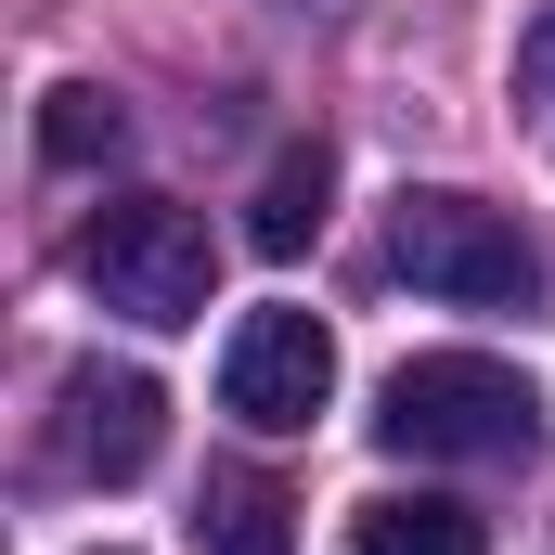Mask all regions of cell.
I'll list each match as a JSON object with an SVG mask.
<instances>
[{
	"label": "cell",
	"instance_id": "6",
	"mask_svg": "<svg viewBox=\"0 0 555 555\" xmlns=\"http://www.w3.org/2000/svg\"><path fill=\"white\" fill-rule=\"evenodd\" d=\"M478 504H452V491H388V504H362L349 517V555H478Z\"/></svg>",
	"mask_w": 555,
	"mask_h": 555
},
{
	"label": "cell",
	"instance_id": "5",
	"mask_svg": "<svg viewBox=\"0 0 555 555\" xmlns=\"http://www.w3.org/2000/svg\"><path fill=\"white\" fill-rule=\"evenodd\" d=\"M155 439H168V388L155 375H130V362H78L65 375V465L91 491H130L155 465Z\"/></svg>",
	"mask_w": 555,
	"mask_h": 555
},
{
	"label": "cell",
	"instance_id": "1",
	"mask_svg": "<svg viewBox=\"0 0 555 555\" xmlns=\"http://www.w3.org/2000/svg\"><path fill=\"white\" fill-rule=\"evenodd\" d=\"M375 439L414 452V465H517V452L543 439V401H530V375L491 362V349H426V362L388 375Z\"/></svg>",
	"mask_w": 555,
	"mask_h": 555
},
{
	"label": "cell",
	"instance_id": "7",
	"mask_svg": "<svg viewBox=\"0 0 555 555\" xmlns=\"http://www.w3.org/2000/svg\"><path fill=\"white\" fill-rule=\"evenodd\" d=\"M284 517H297V504H284L259 465H220L207 504H194V543H207V555H284V543H297Z\"/></svg>",
	"mask_w": 555,
	"mask_h": 555
},
{
	"label": "cell",
	"instance_id": "4",
	"mask_svg": "<svg viewBox=\"0 0 555 555\" xmlns=\"http://www.w3.org/2000/svg\"><path fill=\"white\" fill-rule=\"evenodd\" d=\"M323 401H336V336L310 310H246L220 349V414H246L259 439H297Z\"/></svg>",
	"mask_w": 555,
	"mask_h": 555
},
{
	"label": "cell",
	"instance_id": "9",
	"mask_svg": "<svg viewBox=\"0 0 555 555\" xmlns=\"http://www.w3.org/2000/svg\"><path fill=\"white\" fill-rule=\"evenodd\" d=\"M130 142V117H117V91H91V78H65L52 104H39V155L52 168H91V155H117Z\"/></svg>",
	"mask_w": 555,
	"mask_h": 555
},
{
	"label": "cell",
	"instance_id": "3",
	"mask_svg": "<svg viewBox=\"0 0 555 555\" xmlns=\"http://www.w3.org/2000/svg\"><path fill=\"white\" fill-rule=\"evenodd\" d=\"M78 284L117 310V323H194L207 310V284H220V246H207V220L194 207H168V194H130V207H104L91 233H78Z\"/></svg>",
	"mask_w": 555,
	"mask_h": 555
},
{
	"label": "cell",
	"instance_id": "2",
	"mask_svg": "<svg viewBox=\"0 0 555 555\" xmlns=\"http://www.w3.org/2000/svg\"><path fill=\"white\" fill-rule=\"evenodd\" d=\"M388 272L426 284V297H452V310H530V297H543V246H530L504 207L426 181V194L388 207Z\"/></svg>",
	"mask_w": 555,
	"mask_h": 555
},
{
	"label": "cell",
	"instance_id": "8",
	"mask_svg": "<svg viewBox=\"0 0 555 555\" xmlns=\"http://www.w3.org/2000/svg\"><path fill=\"white\" fill-rule=\"evenodd\" d=\"M323 194H336V155H323V142H297L272 181H259V220H246V246H259V259H297V246L323 233Z\"/></svg>",
	"mask_w": 555,
	"mask_h": 555
},
{
	"label": "cell",
	"instance_id": "10",
	"mask_svg": "<svg viewBox=\"0 0 555 555\" xmlns=\"http://www.w3.org/2000/svg\"><path fill=\"white\" fill-rule=\"evenodd\" d=\"M517 91L543 104V130H555V13H543V26H530V39H517Z\"/></svg>",
	"mask_w": 555,
	"mask_h": 555
}]
</instances>
